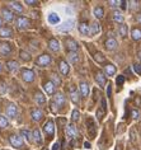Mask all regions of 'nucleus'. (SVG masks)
I'll return each mask as SVG.
<instances>
[{
    "label": "nucleus",
    "instance_id": "41",
    "mask_svg": "<svg viewBox=\"0 0 141 150\" xmlns=\"http://www.w3.org/2000/svg\"><path fill=\"white\" fill-rule=\"evenodd\" d=\"M6 91H8V87L4 81H0V94H5Z\"/></svg>",
    "mask_w": 141,
    "mask_h": 150
},
{
    "label": "nucleus",
    "instance_id": "15",
    "mask_svg": "<svg viewBox=\"0 0 141 150\" xmlns=\"http://www.w3.org/2000/svg\"><path fill=\"white\" fill-rule=\"evenodd\" d=\"M106 48L108 51H113V50H116L117 46H118V43H117V41L113 38V37H111V38H108L106 41Z\"/></svg>",
    "mask_w": 141,
    "mask_h": 150
},
{
    "label": "nucleus",
    "instance_id": "45",
    "mask_svg": "<svg viewBox=\"0 0 141 150\" xmlns=\"http://www.w3.org/2000/svg\"><path fill=\"white\" fill-rule=\"evenodd\" d=\"M108 4H109V6H112V8H116V6H118V5H121V1H116V0H111V1H108Z\"/></svg>",
    "mask_w": 141,
    "mask_h": 150
},
{
    "label": "nucleus",
    "instance_id": "1",
    "mask_svg": "<svg viewBox=\"0 0 141 150\" xmlns=\"http://www.w3.org/2000/svg\"><path fill=\"white\" fill-rule=\"evenodd\" d=\"M51 56L50 55H47V54H43V55H41L39 57H37L36 60V65H38L41 67H44V66H49L50 64H51Z\"/></svg>",
    "mask_w": 141,
    "mask_h": 150
},
{
    "label": "nucleus",
    "instance_id": "34",
    "mask_svg": "<svg viewBox=\"0 0 141 150\" xmlns=\"http://www.w3.org/2000/svg\"><path fill=\"white\" fill-rule=\"evenodd\" d=\"M9 126V121L5 116L0 115V129H6Z\"/></svg>",
    "mask_w": 141,
    "mask_h": 150
},
{
    "label": "nucleus",
    "instance_id": "21",
    "mask_svg": "<svg viewBox=\"0 0 141 150\" xmlns=\"http://www.w3.org/2000/svg\"><path fill=\"white\" fill-rule=\"evenodd\" d=\"M59 69H60V73L62 75H68L69 74V71H70V66H69V64L64 61V60H61L60 61V65H59Z\"/></svg>",
    "mask_w": 141,
    "mask_h": 150
},
{
    "label": "nucleus",
    "instance_id": "17",
    "mask_svg": "<svg viewBox=\"0 0 141 150\" xmlns=\"http://www.w3.org/2000/svg\"><path fill=\"white\" fill-rule=\"evenodd\" d=\"M79 32L81 33L83 36H88L90 35V27L88 25V23H85V22H81V23L79 24Z\"/></svg>",
    "mask_w": 141,
    "mask_h": 150
},
{
    "label": "nucleus",
    "instance_id": "26",
    "mask_svg": "<svg viewBox=\"0 0 141 150\" xmlns=\"http://www.w3.org/2000/svg\"><path fill=\"white\" fill-rule=\"evenodd\" d=\"M112 18H113V21L116 22V23H120V24L123 23V14H122L120 10H114Z\"/></svg>",
    "mask_w": 141,
    "mask_h": 150
},
{
    "label": "nucleus",
    "instance_id": "7",
    "mask_svg": "<svg viewBox=\"0 0 141 150\" xmlns=\"http://www.w3.org/2000/svg\"><path fill=\"white\" fill-rule=\"evenodd\" d=\"M65 134H66V136H68L69 139H75L78 136V130H76V127L74 126L73 123H70V125H66Z\"/></svg>",
    "mask_w": 141,
    "mask_h": 150
},
{
    "label": "nucleus",
    "instance_id": "37",
    "mask_svg": "<svg viewBox=\"0 0 141 150\" xmlns=\"http://www.w3.org/2000/svg\"><path fill=\"white\" fill-rule=\"evenodd\" d=\"M20 57H22V60H24V61H29V60H31V55H29V52L22 50L20 51Z\"/></svg>",
    "mask_w": 141,
    "mask_h": 150
},
{
    "label": "nucleus",
    "instance_id": "50",
    "mask_svg": "<svg viewBox=\"0 0 141 150\" xmlns=\"http://www.w3.org/2000/svg\"><path fill=\"white\" fill-rule=\"evenodd\" d=\"M127 4H128L127 1H121V8L122 9H126V8H127Z\"/></svg>",
    "mask_w": 141,
    "mask_h": 150
},
{
    "label": "nucleus",
    "instance_id": "18",
    "mask_svg": "<svg viewBox=\"0 0 141 150\" xmlns=\"http://www.w3.org/2000/svg\"><path fill=\"white\" fill-rule=\"evenodd\" d=\"M116 71H117V69L113 64H107L104 66V74L108 75V76H113V75L116 74Z\"/></svg>",
    "mask_w": 141,
    "mask_h": 150
},
{
    "label": "nucleus",
    "instance_id": "38",
    "mask_svg": "<svg viewBox=\"0 0 141 150\" xmlns=\"http://www.w3.org/2000/svg\"><path fill=\"white\" fill-rule=\"evenodd\" d=\"M94 59H95V61H98V62H103V61H106V57L103 56L102 52H97V54L94 55Z\"/></svg>",
    "mask_w": 141,
    "mask_h": 150
},
{
    "label": "nucleus",
    "instance_id": "48",
    "mask_svg": "<svg viewBox=\"0 0 141 150\" xmlns=\"http://www.w3.org/2000/svg\"><path fill=\"white\" fill-rule=\"evenodd\" d=\"M128 4H130V8H131V9H135V8H137L139 3H137V1H128Z\"/></svg>",
    "mask_w": 141,
    "mask_h": 150
},
{
    "label": "nucleus",
    "instance_id": "42",
    "mask_svg": "<svg viewBox=\"0 0 141 150\" xmlns=\"http://www.w3.org/2000/svg\"><path fill=\"white\" fill-rule=\"evenodd\" d=\"M132 67H133V70H135L136 74L141 75V64H133Z\"/></svg>",
    "mask_w": 141,
    "mask_h": 150
},
{
    "label": "nucleus",
    "instance_id": "32",
    "mask_svg": "<svg viewBox=\"0 0 141 150\" xmlns=\"http://www.w3.org/2000/svg\"><path fill=\"white\" fill-rule=\"evenodd\" d=\"M94 16L95 18H98V19H101L104 16V9L102 8V6H95L94 8Z\"/></svg>",
    "mask_w": 141,
    "mask_h": 150
},
{
    "label": "nucleus",
    "instance_id": "28",
    "mask_svg": "<svg viewBox=\"0 0 141 150\" xmlns=\"http://www.w3.org/2000/svg\"><path fill=\"white\" fill-rule=\"evenodd\" d=\"M131 37L133 41H140L141 40V29L140 28H132Z\"/></svg>",
    "mask_w": 141,
    "mask_h": 150
},
{
    "label": "nucleus",
    "instance_id": "16",
    "mask_svg": "<svg viewBox=\"0 0 141 150\" xmlns=\"http://www.w3.org/2000/svg\"><path fill=\"white\" fill-rule=\"evenodd\" d=\"M13 36V31L9 27H3L0 28V37L1 38H10Z\"/></svg>",
    "mask_w": 141,
    "mask_h": 150
},
{
    "label": "nucleus",
    "instance_id": "51",
    "mask_svg": "<svg viewBox=\"0 0 141 150\" xmlns=\"http://www.w3.org/2000/svg\"><path fill=\"white\" fill-rule=\"evenodd\" d=\"M111 93H112V88H111V84H108V88H107V94H108V97L111 96Z\"/></svg>",
    "mask_w": 141,
    "mask_h": 150
},
{
    "label": "nucleus",
    "instance_id": "25",
    "mask_svg": "<svg viewBox=\"0 0 141 150\" xmlns=\"http://www.w3.org/2000/svg\"><path fill=\"white\" fill-rule=\"evenodd\" d=\"M101 32V24L98 22H93L90 24V36H95Z\"/></svg>",
    "mask_w": 141,
    "mask_h": 150
},
{
    "label": "nucleus",
    "instance_id": "6",
    "mask_svg": "<svg viewBox=\"0 0 141 150\" xmlns=\"http://www.w3.org/2000/svg\"><path fill=\"white\" fill-rule=\"evenodd\" d=\"M16 24L18 29H27L29 27V19H27L25 17H18Z\"/></svg>",
    "mask_w": 141,
    "mask_h": 150
},
{
    "label": "nucleus",
    "instance_id": "47",
    "mask_svg": "<svg viewBox=\"0 0 141 150\" xmlns=\"http://www.w3.org/2000/svg\"><path fill=\"white\" fill-rule=\"evenodd\" d=\"M25 4H28V5H38V1H36V0H25Z\"/></svg>",
    "mask_w": 141,
    "mask_h": 150
},
{
    "label": "nucleus",
    "instance_id": "8",
    "mask_svg": "<svg viewBox=\"0 0 141 150\" xmlns=\"http://www.w3.org/2000/svg\"><path fill=\"white\" fill-rule=\"evenodd\" d=\"M65 43H66V48L69 50V52H76L78 48H79V45H78V42L75 40H73V38H66Z\"/></svg>",
    "mask_w": 141,
    "mask_h": 150
},
{
    "label": "nucleus",
    "instance_id": "24",
    "mask_svg": "<svg viewBox=\"0 0 141 150\" xmlns=\"http://www.w3.org/2000/svg\"><path fill=\"white\" fill-rule=\"evenodd\" d=\"M32 137H33V140H35L36 144H38V145L42 144V136H41V131H39L38 129H35V130H33Z\"/></svg>",
    "mask_w": 141,
    "mask_h": 150
},
{
    "label": "nucleus",
    "instance_id": "56",
    "mask_svg": "<svg viewBox=\"0 0 141 150\" xmlns=\"http://www.w3.org/2000/svg\"><path fill=\"white\" fill-rule=\"evenodd\" d=\"M131 150H137V149H136V148H135V149H131Z\"/></svg>",
    "mask_w": 141,
    "mask_h": 150
},
{
    "label": "nucleus",
    "instance_id": "53",
    "mask_svg": "<svg viewBox=\"0 0 141 150\" xmlns=\"http://www.w3.org/2000/svg\"><path fill=\"white\" fill-rule=\"evenodd\" d=\"M1 24H3V18L0 17V28H3V27H1Z\"/></svg>",
    "mask_w": 141,
    "mask_h": 150
},
{
    "label": "nucleus",
    "instance_id": "46",
    "mask_svg": "<svg viewBox=\"0 0 141 150\" xmlns=\"http://www.w3.org/2000/svg\"><path fill=\"white\" fill-rule=\"evenodd\" d=\"M135 21H136L139 24H141V12H137V13L135 14Z\"/></svg>",
    "mask_w": 141,
    "mask_h": 150
},
{
    "label": "nucleus",
    "instance_id": "43",
    "mask_svg": "<svg viewBox=\"0 0 141 150\" xmlns=\"http://www.w3.org/2000/svg\"><path fill=\"white\" fill-rule=\"evenodd\" d=\"M131 116H132L133 120H139V117H140V111L139 110H132L131 111Z\"/></svg>",
    "mask_w": 141,
    "mask_h": 150
},
{
    "label": "nucleus",
    "instance_id": "9",
    "mask_svg": "<svg viewBox=\"0 0 141 150\" xmlns=\"http://www.w3.org/2000/svg\"><path fill=\"white\" fill-rule=\"evenodd\" d=\"M66 102V98L65 96L62 94V93H56V94L54 96V104L57 107H62Z\"/></svg>",
    "mask_w": 141,
    "mask_h": 150
},
{
    "label": "nucleus",
    "instance_id": "5",
    "mask_svg": "<svg viewBox=\"0 0 141 150\" xmlns=\"http://www.w3.org/2000/svg\"><path fill=\"white\" fill-rule=\"evenodd\" d=\"M1 18L6 23H10V22L14 19V13L8 8H3L1 9Z\"/></svg>",
    "mask_w": 141,
    "mask_h": 150
},
{
    "label": "nucleus",
    "instance_id": "2",
    "mask_svg": "<svg viewBox=\"0 0 141 150\" xmlns=\"http://www.w3.org/2000/svg\"><path fill=\"white\" fill-rule=\"evenodd\" d=\"M43 132L47 135V136L52 137L54 134H55V123L52 120H49L46 123L43 125Z\"/></svg>",
    "mask_w": 141,
    "mask_h": 150
},
{
    "label": "nucleus",
    "instance_id": "35",
    "mask_svg": "<svg viewBox=\"0 0 141 150\" xmlns=\"http://www.w3.org/2000/svg\"><path fill=\"white\" fill-rule=\"evenodd\" d=\"M35 98H36V102L38 103V104H43L44 102H46V98H44V96H43L41 92H37V93H36V97H35Z\"/></svg>",
    "mask_w": 141,
    "mask_h": 150
},
{
    "label": "nucleus",
    "instance_id": "49",
    "mask_svg": "<svg viewBox=\"0 0 141 150\" xmlns=\"http://www.w3.org/2000/svg\"><path fill=\"white\" fill-rule=\"evenodd\" d=\"M60 149V142H55L52 145V150H59Z\"/></svg>",
    "mask_w": 141,
    "mask_h": 150
},
{
    "label": "nucleus",
    "instance_id": "14",
    "mask_svg": "<svg viewBox=\"0 0 141 150\" xmlns=\"http://www.w3.org/2000/svg\"><path fill=\"white\" fill-rule=\"evenodd\" d=\"M6 116L9 118H14L17 116V106L14 103H9L6 107Z\"/></svg>",
    "mask_w": 141,
    "mask_h": 150
},
{
    "label": "nucleus",
    "instance_id": "44",
    "mask_svg": "<svg viewBox=\"0 0 141 150\" xmlns=\"http://www.w3.org/2000/svg\"><path fill=\"white\" fill-rule=\"evenodd\" d=\"M116 83H117V85H122V84L125 83V76H123V75H118Z\"/></svg>",
    "mask_w": 141,
    "mask_h": 150
},
{
    "label": "nucleus",
    "instance_id": "30",
    "mask_svg": "<svg viewBox=\"0 0 141 150\" xmlns=\"http://www.w3.org/2000/svg\"><path fill=\"white\" fill-rule=\"evenodd\" d=\"M6 67H8L10 71H17L18 67H19V64L17 61H14V60H10V61L6 62Z\"/></svg>",
    "mask_w": 141,
    "mask_h": 150
},
{
    "label": "nucleus",
    "instance_id": "4",
    "mask_svg": "<svg viewBox=\"0 0 141 150\" xmlns=\"http://www.w3.org/2000/svg\"><path fill=\"white\" fill-rule=\"evenodd\" d=\"M22 79H23L25 83H31V81H33L35 80V73H33V70L23 69L22 70Z\"/></svg>",
    "mask_w": 141,
    "mask_h": 150
},
{
    "label": "nucleus",
    "instance_id": "3",
    "mask_svg": "<svg viewBox=\"0 0 141 150\" xmlns=\"http://www.w3.org/2000/svg\"><path fill=\"white\" fill-rule=\"evenodd\" d=\"M9 141L14 148H17V149L23 148V139H22V136H19V135H12V136L9 137Z\"/></svg>",
    "mask_w": 141,
    "mask_h": 150
},
{
    "label": "nucleus",
    "instance_id": "55",
    "mask_svg": "<svg viewBox=\"0 0 141 150\" xmlns=\"http://www.w3.org/2000/svg\"><path fill=\"white\" fill-rule=\"evenodd\" d=\"M3 70V65H1V62H0V71Z\"/></svg>",
    "mask_w": 141,
    "mask_h": 150
},
{
    "label": "nucleus",
    "instance_id": "19",
    "mask_svg": "<svg viewBox=\"0 0 141 150\" xmlns=\"http://www.w3.org/2000/svg\"><path fill=\"white\" fill-rule=\"evenodd\" d=\"M95 80H97V83L99 87H104L106 85V74H103L102 71H99V73H97V75H95Z\"/></svg>",
    "mask_w": 141,
    "mask_h": 150
},
{
    "label": "nucleus",
    "instance_id": "52",
    "mask_svg": "<svg viewBox=\"0 0 141 150\" xmlns=\"http://www.w3.org/2000/svg\"><path fill=\"white\" fill-rule=\"evenodd\" d=\"M84 145H85V148H88V149H89V148H90V144H89V142H85V144H84Z\"/></svg>",
    "mask_w": 141,
    "mask_h": 150
},
{
    "label": "nucleus",
    "instance_id": "27",
    "mask_svg": "<svg viewBox=\"0 0 141 150\" xmlns=\"http://www.w3.org/2000/svg\"><path fill=\"white\" fill-rule=\"evenodd\" d=\"M10 8L17 13H23V6H22V4L19 1H12L10 3Z\"/></svg>",
    "mask_w": 141,
    "mask_h": 150
},
{
    "label": "nucleus",
    "instance_id": "11",
    "mask_svg": "<svg viewBox=\"0 0 141 150\" xmlns=\"http://www.w3.org/2000/svg\"><path fill=\"white\" fill-rule=\"evenodd\" d=\"M74 27V21L73 19H70V21H66V22H64L62 24H60L57 27V29L59 31H61V32H68V31H70Z\"/></svg>",
    "mask_w": 141,
    "mask_h": 150
},
{
    "label": "nucleus",
    "instance_id": "23",
    "mask_svg": "<svg viewBox=\"0 0 141 150\" xmlns=\"http://www.w3.org/2000/svg\"><path fill=\"white\" fill-rule=\"evenodd\" d=\"M80 94L81 97H88L89 96V84L88 83H85V81H81L80 83Z\"/></svg>",
    "mask_w": 141,
    "mask_h": 150
},
{
    "label": "nucleus",
    "instance_id": "39",
    "mask_svg": "<svg viewBox=\"0 0 141 150\" xmlns=\"http://www.w3.org/2000/svg\"><path fill=\"white\" fill-rule=\"evenodd\" d=\"M79 118H80V112L78 111V110H74L73 113H71V120H73L74 122H75V121H78Z\"/></svg>",
    "mask_w": 141,
    "mask_h": 150
},
{
    "label": "nucleus",
    "instance_id": "22",
    "mask_svg": "<svg viewBox=\"0 0 141 150\" xmlns=\"http://www.w3.org/2000/svg\"><path fill=\"white\" fill-rule=\"evenodd\" d=\"M43 88H44V92L47 93V96L55 94V85H54L52 81H47V83H44Z\"/></svg>",
    "mask_w": 141,
    "mask_h": 150
},
{
    "label": "nucleus",
    "instance_id": "40",
    "mask_svg": "<svg viewBox=\"0 0 141 150\" xmlns=\"http://www.w3.org/2000/svg\"><path fill=\"white\" fill-rule=\"evenodd\" d=\"M20 134L23 135V136L27 139V140H29V139L32 137V135H31V132H29V130L28 129H23V130H20Z\"/></svg>",
    "mask_w": 141,
    "mask_h": 150
},
{
    "label": "nucleus",
    "instance_id": "13",
    "mask_svg": "<svg viewBox=\"0 0 141 150\" xmlns=\"http://www.w3.org/2000/svg\"><path fill=\"white\" fill-rule=\"evenodd\" d=\"M70 99H71V100H73V103H75V104H79V102H80L79 92H78L74 87L70 88Z\"/></svg>",
    "mask_w": 141,
    "mask_h": 150
},
{
    "label": "nucleus",
    "instance_id": "29",
    "mask_svg": "<svg viewBox=\"0 0 141 150\" xmlns=\"http://www.w3.org/2000/svg\"><path fill=\"white\" fill-rule=\"evenodd\" d=\"M68 59H69V62L70 64H76L79 61V55L76 52H69L68 54Z\"/></svg>",
    "mask_w": 141,
    "mask_h": 150
},
{
    "label": "nucleus",
    "instance_id": "12",
    "mask_svg": "<svg viewBox=\"0 0 141 150\" xmlns=\"http://www.w3.org/2000/svg\"><path fill=\"white\" fill-rule=\"evenodd\" d=\"M31 116H32V120L36 122H38L42 120L43 117V112L39 110V108H33V110L31 111Z\"/></svg>",
    "mask_w": 141,
    "mask_h": 150
},
{
    "label": "nucleus",
    "instance_id": "20",
    "mask_svg": "<svg viewBox=\"0 0 141 150\" xmlns=\"http://www.w3.org/2000/svg\"><path fill=\"white\" fill-rule=\"evenodd\" d=\"M49 47H50V50L54 51V52H59V51H60V43H59V41L55 40V38H51L49 41Z\"/></svg>",
    "mask_w": 141,
    "mask_h": 150
},
{
    "label": "nucleus",
    "instance_id": "33",
    "mask_svg": "<svg viewBox=\"0 0 141 150\" xmlns=\"http://www.w3.org/2000/svg\"><path fill=\"white\" fill-rule=\"evenodd\" d=\"M127 32H128V28L126 24H121L120 27H118V33H120L121 37H123V38L127 36Z\"/></svg>",
    "mask_w": 141,
    "mask_h": 150
},
{
    "label": "nucleus",
    "instance_id": "31",
    "mask_svg": "<svg viewBox=\"0 0 141 150\" xmlns=\"http://www.w3.org/2000/svg\"><path fill=\"white\" fill-rule=\"evenodd\" d=\"M49 22L51 24H59L60 23V17H59L56 13H51L49 16Z\"/></svg>",
    "mask_w": 141,
    "mask_h": 150
},
{
    "label": "nucleus",
    "instance_id": "36",
    "mask_svg": "<svg viewBox=\"0 0 141 150\" xmlns=\"http://www.w3.org/2000/svg\"><path fill=\"white\" fill-rule=\"evenodd\" d=\"M51 81L54 83L55 87H60V85H61V79L57 76V74H52V75H51Z\"/></svg>",
    "mask_w": 141,
    "mask_h": 150
},
{
    "label": "nucleus",
    "instance_id": "10",
    "mask_svg": "<svg viewBox=\"0 0 141 150\" xmlns=\"http://www.w3.org/2000/svg\"><path fill=\"white\" fill-rule=\"evenodd\" d=\"M12 54V46L8 42H0V55L8 56Z\"/></svg>",
    "mask_w": 141,
    "mask_h": 150
},
{
    "label": "nucleus",
    "instance_id": "54",
    "mask_svg": "<svg viewBox=\"0 0 141 150\" xmlns=\"http://www.w3.org/2000/svg\"><path fill=\"white\" fill-rule=\"evenodd\" d=\"M137 56H139V59H140V61H141V51H139V54H137Z\"/></svg>",
    "mask_w": 141,
    "mask_h": 150
}]
</instances>
